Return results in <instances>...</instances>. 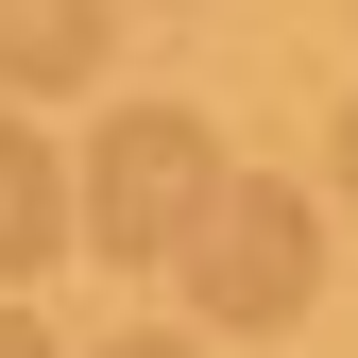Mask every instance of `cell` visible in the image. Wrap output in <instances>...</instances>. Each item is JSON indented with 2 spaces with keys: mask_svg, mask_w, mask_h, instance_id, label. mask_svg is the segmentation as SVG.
<instances>
[{
  "mask_svg": "<svg viewBox=\"0 0 358 358\" xmlns=\"http://www.w3.org/2000/svg\"><path fill=\"white\" fill-rule=\"evenodd\" d=\"M205 205H222V137L188 103H120L103 137H85V239H103L120 273H171V256L205 239Z\"/></svg>",
  "mask_w": 358,
  "mask_h": 358,
  "instance_id": "obj_1",
  "label": "cell"
},
{
  "mask_svg": "<svg viewBox=\"0 0 358 358\" xmlns=\"http://www.w3.org/2000/svg\"><path fill=\"white\" fill-rule=\"evenodd\" d=\"M188 273L205 324H307V290H324V205L273 188V171H222V205H205V239L171 256Z\"/></svg>",
  "mask_w": 358,
  "mask_h": 358,
  "instance_id": "obj_2",
  "label": "cell"
},
{
  "mask_svg": "<svg viewBox=\"0 0 358 358\" xmlns=\"http://www.w3.org/2000/svg\"><path fill=\"white\" fill-rule=\"evenodd\" d=\"M69 239H85V205H69V154L34 137V120H0V290H34Z\"/></svg>",
  "mask_w": 358,
  "mask_h": 358,
  "instance_id": "obj_3",
  "label": "cell"
},
{
  "mask_svg": "<svg viewBox=\"0 0 358 358\" xmlns=\"http://www.w3.org/2000/svg\"><path fill=\"white\" fill-rule=\"evenodd\" d=\"M85 69H103V0H0V85L17 103H52Z\"/></svg>",
  "mask_w": 358,
  "mask_h": 358,
  "instance_id": "obj_4",
  "label": "cell"
},
{
  "mask_svg": "<svg viewBox=\"0 0 358 358\" xmlns=\"http://www.w3.org/2000/svg\"><path fill=\"white\" fill-rule=\"evenodd\" d=\"M103 358H205V341H188V324H120Z\"/></svg>",
  "mask_w": 358,
  "mask_h": 358,
  "instance_id": "obj_5",
  "label": "cell"
},
{
  "mask_svg": "<svg viewBox=\"0 0 358 358\" xmlns=\"http://www.w3.org/2000/svg\"><path fill=\"white\" fill-rule=\"evenodd\" d=\"M0 358H52V324H34V307H17V290H0Z\"/></svg>",
  "mask_w": 358,
  "mask_h": 358,
  "instance_id": "obj_6",
  "label": "cell"
},
{
  "mask_svg": "<svg viewBox=\"0 0 358 358\" xmlns=\"http://www.w3.org/2000/svg\"><path fill=\"white\" fill-rule=\"evenodd\" d=\"M324 188H341V205H358V103H341V154H324Z\"/></svg>",
  "mask_w": 358,
  "mask_h": 358,
  "instance_id": "obj_7",
  "label": "cell"
}]
</instances>
